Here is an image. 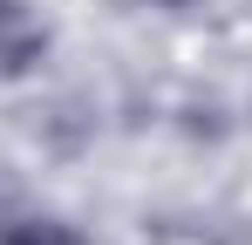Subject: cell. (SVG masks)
<instances>
[{
    "label": "cell",
    "mask_w": 252,
    "mask_h": 245,
    "mask_svg": "<svg viewBox=\"0 0 252 245\" xmlns=\"http://www.w3.org/2000/svg\"><path fill=\"white\" fill-rule=\"evenodd\" d=\"M48 55V28L28 0H0V75H28Z\"/></svg>",
    "instance_id": "obj_1"
},
{
    "label": "cell",
    "mask_w": 252,
    "mask_h": 245,
    "mask_svg": "<svg viewBox=\"0 0 252 245\" xmlns=\"http://www.w3.org/2000/svg\"><path fill=\"white\" fill-rule=\"evenodd\" d=\"M0 245H89L82 232H68V225H55V218H21V225H7Z\"/></svg>",
    "instance_id": "obj_2"
},
{
    "label": "cell",
    "mask_w": 252,
    "mask_h": 245,
    "mask_svg": "<svg viewBox=\"0 0 252 245\" xmlns=\"http://www.w3.org/2000/svg\"><path fill=\"white\" fill-rule=\"evenodd\" d=\"M150 7H184V0H150Z\"/></svg>",
    "instance_id": "obj_3"
}]
</instances>
